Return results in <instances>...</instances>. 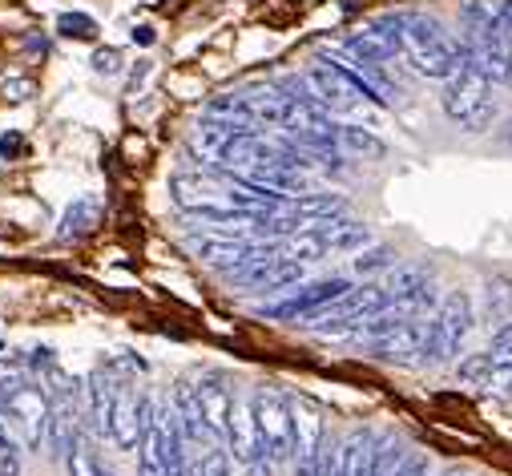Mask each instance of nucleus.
<instances>
[{
    "instance_id": "nucleus-1",
    "label": "nucleus",
    "mask_w": 512,
    "mask_h": 476,
    "mask_svg": "<svg viewBox=\"0 0 512 476\" xmlns=\"http://www.w3.org/2000/svg\"><path fill=\"white\" fill-rule=\"evenodd\" d=\"M444 113L460 130L484 134L496 122V101H492V81L476 61L472 45H460V69L444 81Z\"/></svg>"
},
{
    "instance_id": "nucleus-2",
    "label": "nucleus",
    "mask_w": 512,
    "mask_h": 476,
    "mask_svg": "<svg viewBox=\"0 0 512 476\" xmlns=\"http://www.w3.org/2000/svg\"><path fill=\"white\" fill-rule=\"evenodd\" d=\"M371 355H379V360H392V364H416L432 355V319H420L412 311H383L375 319H367L359 331H355Z\"/></svg>"
},
{
    "instance_id": "nucleus-3",
    "label": "nucleus",
    "mask_w": 512,
    "mask_h": 476,
    "mask_svg": "<svg viewBox=\"0 0 512 476\" xmlns=\"http://www.w3.org/2000/svg\"><path fill=\"white\" fill-rule=\"evenodd\" d=\"M400 21V53L412 61V69L428 81H448L460 69V45L440 29V21L404 13Z\"/></svg>"
},
{
    "instance_id": "nucleus-4",
    "label": "nucleus",
    "mask_w": 512,
    "mask_h": 476,
    "mask_svg": "<svg viewBox=\"0 0 512 476\" xmlns=\"http://www.w3.org/2000/svg\"><path fill=\"white\" fill-rule=\"evenodd\" d=\"M363 247H371V230L363 222H355L347 214H327V218H315L291 234L287 255L299 263H319L331 255H355Z\"/></svg>"
},
{
    "instance_id": "nucleus-5",
    "label": "nucleus",
    "mask_w": 512,
    "mask_h": 476,
    "mask_svg": "<svg viewBox=\"0 0 512 476\" xmlns=\"http://www.w3.org/2000/svg\"><path fill=\"white\" fill-rule=\"evenodd\" d=\"M190 464V448L174 412V400H158L150 432L138 448V476H182Z\"/></svg>"
},
{
    "instance_id": "nucleus-6",
    "label": "nucleus",
    "mask_w": 512,
    "mask_h": 476,
    "mask_svg": "<svg viewBox=\"0 0 512 476\" xmlns=\"http://www.w3.org/2000/svg\"><path fill=\"white\" fill-rule=\"evenodd\" d=\"M154 392L146 384H138L130 372H121L117 380V392H113V408H109V444L117 452H138L146 432H150V420H154Z\"/></svg>"
},
{
    "instance_id": "nucleus-7",
    "label": "nucleus",
    "mask_w": 512,
    "mask_h": 476,
    "mask_svg": "<svg viewBox=\"0 0 512 476\" xmlns=\"http://www.w3.org/2000/svg\"><path fill=\"white\" fill-rule=\"evenodd\" d=\"M250 408H254V432H259V448L275 464L295 460V400L283 396L279 388H254L250 392Z\"/></svg>"
},
{
    "instance_id": "nucleus-8",
    "label": "nucleus",
    "mask_w": 512,
    "mask_h": 476,
    "mask_svg": "<svg viewBox=\"0 0 512 476\" xmlns=\"http://www.w3.org/2000/svg\"><path fill=\"white\" fill-rule=\"evenodd\" d=\"M392 311V291L383 283H363V287H351L343 299H335L331 307H323L319 315L303 319L315 335H355L367 319Z\"/></svg>"
},
{
    "instance_id": "nucleus-9",
    "label": "nucleus",
    "mask_w": 512,
    "mask_h": 476,
    "mask_svg": "<svg viewBox=\"0 0 512 476\" xmlns=\"http://www.w3.org/2000/svg\"><path fill=\"white\" fill-rule=\"evenodd\" d=\"M0 416L9 420V428L25 440L29 452H41L45 448V428H49V392H45V380L21 384L5 404H0Z\"/></svg>"
},
{
    "instance_id": "nucleus-10",
    "label": "nucleus",
    "mask_w": 512,
    "mask_h": 476,
    "mask_svg": "<svg viewBox=\"0 0 512 476\" xmlns=\"http://www.w3.org/2000/svg\"><path fill=\"white\" fill-rule=\"evenodd\" d=\"M472 299L464 291H448L440 299V311L432 319V355L428 364H440V360H452V355L460 351V343L468 339L472 331Z\"/></svg>"
},
{
    "instance_id": "nucleus-11",
    "label": "nucleus",
    "mask_w": 512,
    "mask_h": 476,
    "mask_svg": "<svg viewBox=\"0 0 512 476\" xmlns=\"http://www.w3.org/2000/svg\"><path fill=\"white\" fill-rule=\"evenodd\" d=\"M351 287H355L351 279H315V283H303L299 291H291L287 299L267 303L263 315H267V319H279V323H299V319L319 315V311L331 307L335 299H343Z\"/></svg>"
},
{
    "instance_id": "nucleus-12",
    "label": "nucleus",
    "mask_w": 512,
    "mask_h": 476,
    "mask_svg": "<svg viewBox=\"0 0 512 476\" xmlns=\"http://www.w3.org/2000/svg\"><path fill=\"white\" fill-rule=\"evenodd\" d=\"M226 279L234 287H246V291H287L303 279V263L291 259L287 251H279V255H267V259H254V263L226 271Z\"/></svg>"
},
{
    "instance_id": "nucleus-13",
    "label": "nucleus",
    "mask_w": 512,
    "mask_h": 476,
    "mask_svg": "<svg viewBox=\"0 0 512 476\" xmlns=\"http://www.w3.org/2000/svg\"><path fill=\"white\" fill-rule=\"evenodd\" d=\"M388 291H392V307H396V311L420 315V311H428V307L436 303V283H432L428 271H400V275L388 283Z\"/></svg>"
},
{
    "instance_id": "nucleus-14",
    "label": "nucleus",
    "mask_w": 512,
    "mask_h": 476,
    "mask_svg": "<svg viewBox=\"0 0 512 476\" xmlns=\"http://www.w3.org/2000/svg\"><path fill=\"white\" fill-rule=\"evenodd\" d=\"M488 364H492V384L488 392L512 396V323H500V331L488 343Z\"/></svg>"
},
{
    "instance_id": "nucleus-15",
    "label": "nucleus",
    "mask_w": 512,
    "mask_h": 476,
    "mask_svg": "<svg viewBox=\"0 0 512 476\" xmlns=\"http://www.w3.org/2000/svg\"><path fill=\"white\" fill-rule=\"evenodd\" d=\"M101 218H105V206H101V198H93V194H85V198H77L65 214H61V222H57V234L61 238H85V234H93L97 226H101Z\"/></svg>"
},
{
    "instance_id": "nucleus-16",
    "label": "nucleus",
    "mask_w": 512,
    "mask_h": 476,
    "mask_svg": "<svg viewBox=\"0 0 512 476\" xmlns=\"http://www.w3.org/2000/svg\"><path fill=\"white\" fill-rule=\"evenodd\" d=\"M335 142H339L343 154H355V158H383V154H388V146H383L371 130H363V126H347V122H339Z\"/></svg>"
},
{
    "instance_id": "nucleus-17",
    "label": "nucleus",
    "mask_w": 512,
    "mask_h": 476,
    "mask_svg": "<svg viewBox=\"0 0 512 476\" xmlns=\"http://www.w3.org/2000/svg\"><path fill=\"white\" fill-rule=\"evenodd\" d=\"M65 472H69V476H101V460H97V452H93V432H89V428H81V432L73 436V444H69V452H65Z\"/></svg>"
},
{
    "instance_id": "nucleus-18",
    "label": "nucleus",
    "mask_w": 512,
    "mask_h": 476,
    "mask_svg": "<svg viewBox=\"0 0 512 476\" xmlns=\"http://www.w3.org/2000/svg\"><path fill=\"white\" fill-rule=\"evenodd\" d=\"M29 380H37L33 372H29V360L21 351H9V347H0V404H5L21 384H29Z\"/></svg>"
},
{
    "instance_id": "nucleus-19",
    "label": "nucleus",
    "mask_w": 512,
    "mask_h": 476,
    "mask_svg": "<svg viewBox=\"0 0 512 476\" xmlns=\"http://www.w3.org/2000/svg\"><path fill=\"white\" fill-rule=\"evenodd\" d=\"M484 315H488L492 323H504V319L512 315V279L492 275V279L484 283Z\"/></svg>"
},
{
    "instance_id": "nucleus-20",
    "label": "nucleus",
    "mask_w": 512,
    "mask_h": 476,
    "mask_svg": "<svg viewBox=\"0 0 512 476\" xmlns=\"http://www.w3.org/2000/svg\"><path fill=\"white\" fill-rule=\"evenodd\" d=\"M404 452H408V448H404L396 436H383L379 448H375V460H371V476H396Z\"/></svg>"
},
{
    "instance_id": "nucleus-21",
    "label": "nucleus",
    "mask_w": 512,
    "mask_h": 476,
    "mask_svg": "<svg viewBox=\"0 0 512 476\" xmlns=\"http://www.w3.org/2000/svg\"><path fill=\"white\" fill-rule=\"evenodd\" d=\"M460 380H464L468 388H484V392H488V384H492V364H488V351L468 355V360L460 364Z\"/></svg>"
},
{
    "instance_id": "nucleus-22",
    "label": "nucleus",
    "mask_w": 512,
    "mask_h": 476,
    "mask_svg": "<svg viewBox=\"0 0 512 476\" xmlns=\"http://www.w3.org/2000/svg\"><path fill=\"white\" fill-rule=\"evenodd\" d=\"M396 263V251L392 247H363L359 259H355V275H375V271H388Z\"/></svg>"
},
{
    "instance_id": "nucleus-23",
    "label": "nucleus",
    "mask_w": 512,
    "mask_h": 476,
    "mask_svg": "<svg viewBox=\"0 0 512 476\" xmlns=\"http://www.w3.org/2000/svg\"><path fill=\"white\" fill-rule=\"evenodd\" d=\"M57 33H61V37H77V41H89V37L97 33V25H93V17H85V13H65V17L57 21Z\"/></svg>"
},
{
    "instance_id": "nucleus-24",
    "label": "nucleus",
    "mask_w": 512,
    "mask_h": 476,
    "mask_svg": "<svg viewBox=\"0 0 512 476\" xmlns=\"http://www.w3.org/2000/svg\"><path fill=\"white\" fill-rule=\"evenodd\" d=\"M396 476H432L428 456H424V452H404V460H400V472H396Z\"/></svg>"
},
{
    "instance_id": "nucleus-25",
    "label": "nucleus",
    "mask_w": 512,
    "mask_h": 476,
    "mask_svg": "<svg viewBox=\"0 0 512 476\" xmlns=\"http://www.w3.org/2000/svg\"><path fill=\"white\" fill-rule=\"evenodd\" d=\"M93 69L105 73V77H113V73L121 69V53H117V49H97V53H93Z\"/></svg>"
},
{
    "instance_id": "nucleus-26",
    "label": "nucleus",
    "mask_w": 512,
    "mask_h": 476,
    "mask_svg": "<svg viewBox=\"0 0 512 476\" xmlns=\"http://www.w3.org/2000/svg\"><path fill=\"white\" fill-rule=\"evenodd\" d=\"M0 476H21V448H0Z\"/></svg>"
},
{
    "instance_id": "nucleus-27",
    "label": "nucleus",
    "mask_w": 512,
    "mask_h": 476,
    "mask_svg": "<svg viewBox=\"0 0 512 476\" xmlns=\"http://www.w3.org/2000/svg\"><path fill=\"white\" fill-rule=\"evenodd\" d=\"M275 468H279V464H275L271 456H254V460L242 464V476H275Z\"/></svg>"
},
{
    "instance_id": "nucleus-28",
    "label": "nucleus",
    "mask_w": 512,
    "mask_h": 476,
    "mask_svg": "<svg viewBox=\"0 0 512 476\" xmlns=\"http://www.w3.org/2000/svg\"><path fill=\"white\" fill-rule=\"evenodd\" d=\"M5 93H9L13 101H29V93H33V81H9V85H5Z\"/></svg>"
},
{
    "instance_id": "nucleus-29",
    "label": "nucleus",
    "mask_w": 512,
    "mask_h": 476,
    "mask_svg": "<svg viewBox=\"0 0 512 476\" xmlns=\"http://www.w3.org/2000/svg\"><path fill=\"white\" fill-rule=\"evenodd\" d=\"M25 150V142L17 138V134H9V138H0V154H5V158H13V154H21Z\"/></svg>"
},
{
    "instance_id": "nucleus-30",
    "label": "nucleus",
    "mask_w": 512,
    "mask_h": 476,
    "mask_svg": "<svg viewBox=\"0 0 512 476\" xmlns=\"http://www.w3.org/2000/svg\"><path fill=\"white\" fill-rule=\"evenodd\" d=\"M134 41H142V45H150V41H154V29H150V25H142V29H134Z\"/></svg>"
},
{
    "instance_id": "nucleus-31",
    "label": "nucleus",
    "mask_w": 512,
    "mask_h": 476,
    "mask_svg": "<svg viewBox=\"0 0 512 476\" xmlns=\"http://www.w3.org/2000/svg\"><path fill=\"white\" fill-rule=\"evenodd\" d=\"M182 476H202V468H198V464H194V460H190V464H186V472H182Z\"/></svg>"
},
{
    "instance_id": "nucleus-32",
    "label": "nucleus",
    "mask_w": 512,
    "mask_h": 476,
    "mask_svg": "<svg viewBox=\"0 0 512 476\" xmlns=\"http://www.w3.org/2000/svg\"><path fill=\"white\" fill-rule=\"evenodd\" d=\"M101 476H113V472H109V468H105V464H101Z\"/></svg>"
},
{
    "instance_id": "nucleus-33",
    "label": "nucleus",
    "mask_w": 512,
    "mask_h": 476,
    "mask_svg": "<svg viewBox=\"0 0 512 476\" xmlns=\"http://www.w3.org/2000/svg\"><path fill=\"white\" fill-rule=\"evenodd\" d=\"M452 476H456V472H452Z\"/></svg>"
}]
</instances>
